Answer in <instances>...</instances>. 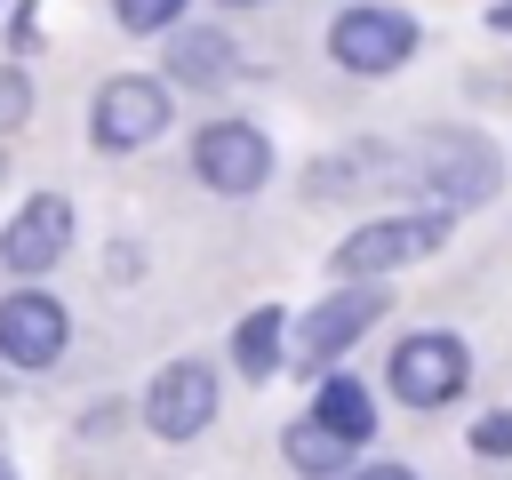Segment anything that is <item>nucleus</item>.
Instances as JSON below:
<instances>
[{"mask_svg": "<svg viewBox=\"0 0 512 480\" xmlns=\"http://www.w3.org/2000/svg\"><path fill=\"white\" fill-rule=\"evenodd\" d=\"M0 480H16V472H8V464H0Z\"/></svg>", "mask_w": 512, "mask_h": 480, "instance_id": "19", "label": "nucleus"}, {"mask_svg": "<svg viewBox=\"0 0 512 480\" xmlns=\"http://www.w3.org/2000/svg\"><path fill=\"white\" fill-rule=\"evenodd\" d=\"M408 48H416V24H408L400 8H344V16L328 24V56H336L344 72H400Z\"/></svg>", "mask_w": 512, "mask_h": 480, "instance_id": "2", "label": "nucleus"}, {"mask_svg": "<svg viewBox=\"0 0 512 480\" xmlns=\"http://www.w3.org/2000/svg\"><path fill=\"white\" fill-rule=\"evenodd\" d=\"M424 176H432V192H440L448 208H472V200L496 192V152H488L480 136L448 128V136H424Z\"/></svg>", "mask_w": 512, "mask_h": 480, "instance_id": "9", "label": "nucleus"}, {"mask_svg": "<svg viewBox=\"0 0 512 480\" xmlns=\"http://www.w3.org/2000/svg\"><path fill=\"white\" fill-rule=\"evenodd\" d=\"M232 8H248V0H232Z\"/></svg>", "mask_w": 512, "mask_h": 480, "instance_id": "21", "label": "nucleus"}, {"mask_svg": "<svg viewBox=\"0 0 512 480\" xmlns=\"http://www.w3.org/2000/svg\"><path fill=\"white\" fill-rule=\"evenodd\" d=\"M120 8V24L128 32H160V24H176L184 16V0H112Z\"/></svg>", "mask_w": 512, "mask_h": 480, "instance_id": "15", "label": "nucleus"}, {"mask_svg": "<svg viewBox=\"0 0 512 480\" xmlns=\"http://www.w3.org/2000/svg\"><path fill=\"white\" fill-rule=\"evenodd\" d=\"M352 480H416L408 464H368V472H352Z\"/></svg>", "mask_w": 512, "mask_h": 480, "instance_id": "18", "label": "nucleus"}, {"mask_svg": "<svg viewBox=\"0 0 512 480\" xmlns=\"http://www.w3.org/2000/svg\"><path fill=\"white\" fill-rule=\"evenodd\" d=\"M472 448H480V456H512V408H488V416L472 424Z\"/></svg>", "mask_w": 512, "mask_h": 480, "instance_id": "16", "label": "nucleus"}, {"mask_svg": "<svg viewBox=\"0 0 512 480\" xmlns=\"http://www.w3.org/2000/svg\"><path fill=\"white\" fill-rule=\"evenodd\" d=\"M464 376H472V352L456 344V336H408L400 352H392V392L408 400V408H448L456 392H464Z\"/></svg>", "mask_w": 512, "mask_h": 480, "instance_id": "4", "label": "nucleus"}, {"mask_svg": "<svg viewBox=\"0 0 512 480\" xmlns=\"http://www.w3.org/2000/svg\"><path fill=\"white\" fill-rule=\"evenodd\" d=\"M280 448H288V464H296L304 480H336V472L352 464V448H360V440H344V432H336V424H320V416H296Z\"/></svg>", "mask_w": 512, "mask_h": 480, "instance_id": "12", "label": "nucleus"}, {"mask_svg": "<svg viewBox=\"0 0 512 480\" xmlns=\"http://www.w3.org/2000/svg\"><path fill=\"white\" fill-rule=\"evenodd\" d=\"M0 176H8V160H0Z\"/></svg>", "mask_w": 512, "mask_h": 480, "instance_id": "20", "label": "nucleus"}, {"mask_svg": "<svg viewBox=\"0 0 512 480\" xmlns=\"http://www.w3.org/2000/svg\"><path fill=\"white\" fill-rule=\"evenodd\" d=\"M64 240H72V208H64V192H32V200L16 208V224L0 232V256H8L16 272H48V264L64 256Z\"/></svg>", "mask_w": 512, "mask_h": 480, "instance_id": "10", "label": "nucleus"}, {"mask_svg": "<svg viewBox=\"0 0 512 480\" xmlns=\"http://www.w3.org/2000/svg\"><path fill=\"white\" fill-rule=\"evenodd\" d=\"M232 360H240L248 376H272V368H280V304H256V312L232 328Z\"/></svg>", "mask_w": 512, "mask_h": 480, "instance_id": "14", "label": "nucleus"}, {"mask_svg": "<svg viewBox=\"0 0 512 480\" xmlns=\"http://www.w3.org/2000/svg\"><path fill=\"white\" fill-rule=\"evenodd\" d=\"M88 128H96L104 152H136V144H152L168 128V88L144 80V72H120V80L96 88V120Z\"/></svg>", "mask_w": 512, "mask_h": 480, "instance_id": "3", "label": "nucleus"}, {"mask_svg": "<svg viewBox=\"0 0 512 480\" xmlns=\"http://www.w3.org/2000/svg\"><path fill=\"white\" fill-rule=\"evenodd\" d=\"M312 416H320V424H336L344 440H368V432H376V408H368V392H360L352 376H320Z\"/></svg>", "mask_w": 512, "mask_h": 480, "instance_id": "13", "label": "nucleus"}, {"mask_svg": "<svg viewBox=\"0 0 512 480\" xmlns=\"http://www.w3.org/2000/svg\"><path fill=\"white\" fill-rule=\"evenodd\" d=\"M168 72H176L184 88H224V80H240V48H232L224 32H184V40L168 48Z\"/></svg>", "mask_w": 512, "mask_h": 480, "instance_id": "11", "label": "nucleus"}, {"mask_svg": "<svg viewBox=\"0 0 512 480\" xmlns=\"http://www.w3.org/2000/svg\"><path fill=\"white\" fill-rule=\"evenodd\" d=\"M24 112H32V80H24L16 64H0V128H16Z\"/></svg>", "mask_w": 512, "mask_h": 480, "instance_id": "17", "label": "nucleus"}, {"mask_svg": "<svg viewBox=\"0 0 512 480\" xmlns=\"http://www.w3.org/2000/svg\"><path fill=\"white\" fill-rule=\"evenodd\" d=\"M192 168L208 192H256L272 176V144L248 128V120H208L200 144H192Z\"/></svg>", "mask_w": 512, "mask_h": 480, "instance_id": "6", "label": "nucleus"}, {"mask_svg": "<svg viewBox=\"0 0 512 480\" xmlns=\"http://www.w3.org/2000/svg\"><path fill=\"white\" fill-rule=\"evenodd\" d=\"M144 424H152L160 440H192V432H208V424H216V368H200V360H168V368L152 376V392H144Z\"/></svg>", "mask_w": 512, "mask_h": 480, "instance_id": "5", "label": "nucleus"}, {"mask_svg": "<svg viewBox=\"0 0 512 480\" xmlns=\"http://www.w3.org/2000/svg\"><path fill=\"white\" fill-rule=\"evenodd\" d=\"M376 312H384V288H336V296H320L304 320H296V352H304V368H328L352 336H368L376 328Z\"/></svg>", "mask_w": 512, "mask_h": 480, "instance_id": "7", "label": "nucleus"}, {"mask_svg": "<svg viewBox=\"0 0 512 480\" xmlns=\"http://www.w3.org/2000/svg\"><path fill=\"white\" fill-rule=\"evenodd\" d=\"M448 240V216H384V224H360L344 248H336V272L344 280H384L416 256H432Z\"/></svg>", "mask_w": 512, "mask_h": 480, "instance_id": "1", "label": "nucleus"}, {"mask_svg": "<svg viewBox=\"0 0 512 480\" xmlns=\"http://www.w3.org/2000/svg\"><path fill=\"white\" fill-rule=\"evenodd\" d=\"M64 336H72V320H64L56 296H40V288L0 296V352H8L16 368H48V360L64 352Z\"/></svg>", "mask_w": 512, "mask_h": 480, "instance_id": "8", "label": "nucleus"}]
</instances>
